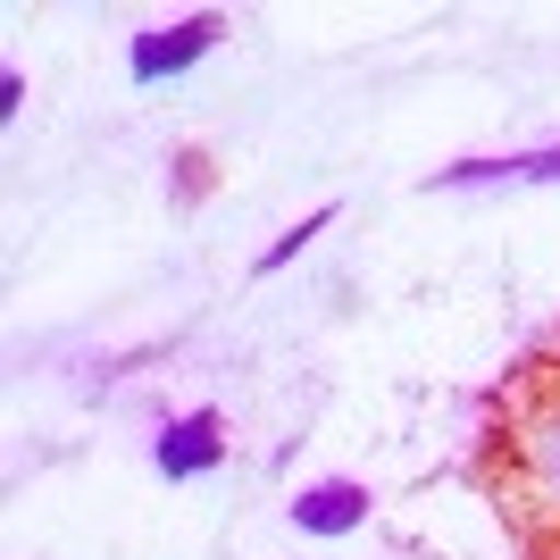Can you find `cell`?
<instances>
[{
    "instance_id": "7a4b0ae2",
    "label": "cell",
    "mask_w": 560,
    "mask_h": 560,
    "mask_svg": "<svg viewBox=\"0 0 560 560\" xmlns=\"http://www.w3.org/2000/svg\"><path fill=\"white\" fill-rule=\"evenodd\" d=\"M151 468H160L167 486L218 477V468H226V419H218L210 401H201V410H176V419H160V435H151Z\"/></svg>"
},
{
    "instance_id": "277c9868",
    "label": "cell",
    "mask_w": 560,
    "mask_h": 560,
    "mask_svg": "<svg viewBox=\"0 0 560 560\" xmlns=\"http://www.w3.org/2000/svg\"><path fill=\"white\" fill-rule=\"evenodd\" d=\"M284 518L302 527V536H351V527H369V486L360 477H318L284 502Z\"/></svg>"
},
{
    "instance_id": "6da1fadb",
    "label": "cell",
    "mask_w": 560,
    "mask_h": 560,
    "mask_svg": "<svg viewBox=\"0 0 560 560\" xmlns=\"http://www.w3.org/2000/svg\"><path fill=\"white\" fill-rule=\"evenodd\" d=\"M218 43H226V9H192V18L142 25L135 43H126V75H135V84H167V75L201 68Z\"/></svg>"
},
{
    "instance_id": "3957f363",
    "label": "cell",
    "mask_w": 560,
    "mask_h": 560,
    "mask_svg": "<svg viewBox=\"0 0 560 560\" xmlns=\"http://www.w3.org/2000/svg\"><path fill=\"white\" fill-rule=\"evenodd\" d=\"M493 185H560V142L493 151V160H452V167L427 176V192H493Z\"/></svg>"
},
{
    "instance_id": "5b68a950",
    "label": "cell",
    "mask_w": 560,
    "mask_h": 560,
    "mask_svg": "<svg viewBox=\"0 0 560 560\" xmlns=\"http://www.w3.org/2000/svg\"><path fill=\"white\" fill-rule=\"evenodd\" d=\"M518 468L536 477L544 502H560V401H544V410L518 419Z\"/></svg>"
},
{
    "instance_id": "52a82bcc",
    "label": "cell",
    "mask_w": 560,
    "mask_h": 560,
    "mask_svg": "<svg viewBox=\"0 0 560 560\" xmlns=\"http://www.w3.org/2000/svg\"><path fill=\"white\" fill-rule=\"evenodd\" d=\"M25 109V68H0V117Z\"/></svg>"
},
{
    "instance_id": "8992f818",
    "label": "cell",
    "mask_w": 560,
    "mask_h": 560,
    "mask_svg": "<svg viewBox=\"0 0 560 560\" xmlns=\"http://www.w3.org/2000/svg\"><path fill=\"white\" fill-rule=\"evenodd\" d=\"M335 218H343V201H318V210H310V218H293V226H284L277 243H268V252L252 259V277H277V268H293V259H302L310 243H318V234L335 226Z\"/></svg>"
}]
</instances>
